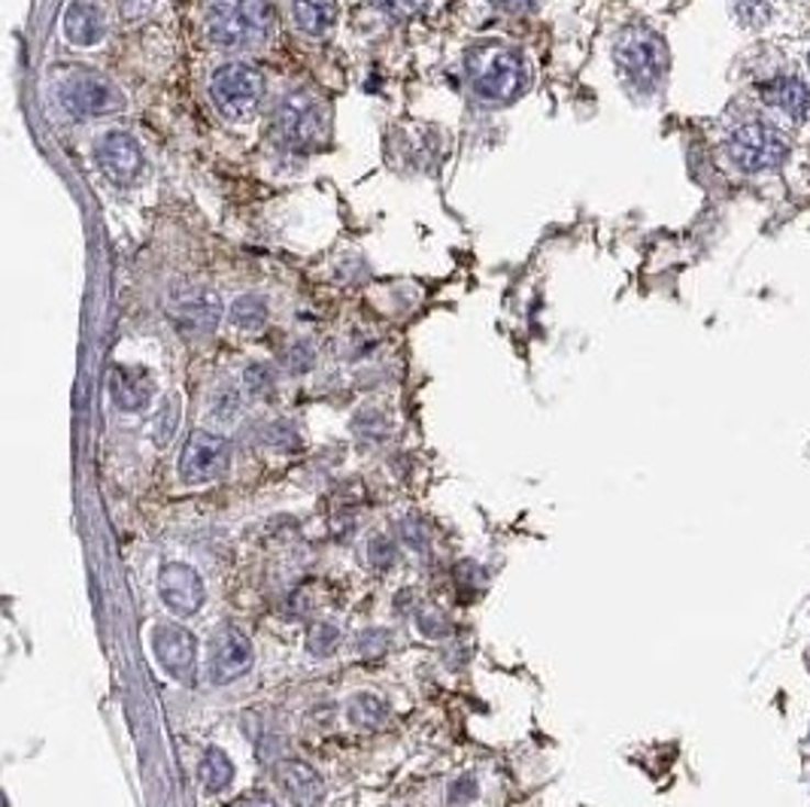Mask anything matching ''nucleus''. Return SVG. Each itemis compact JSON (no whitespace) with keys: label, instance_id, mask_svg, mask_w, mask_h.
I'll return each mask as SVG.
<instances>
[{"label":"nucleus","instance_id":"obj_13","mask_svg":"<svg viewBox=\"0 0 810 807\" xmlns=\"http://www.w3.org/2000/svg\"><path fill=\"white\" fill-rule=\"evenodd\" d=\"M222 298L213 289H186L170 301V316L186 331H213L222 322Z\"/></svg>","mask_w":810,"mask_h":807},{"label":"nucleus","instance_id":"obj_2","mask_svg":"<svg viewBox=\"0 0 810 807\" xmlns=\"http://www.w3.org/2000/svg\"><path fill=\"white\" fill-rule=\"evenodd\" d=\"M465 67H468L470 89L477 91L482 101H507V98H513L520 91L522 76H525L520 52L507 46V43H495V40L477 43L468 52Z\"/></svg>","mask_w":810,"mask_h":807},{"label":"nucleus","instance_id":"obj_17","mask_svg":"<svg viewBox=\"0 0 810 807\" xmlns=\"http://www.w3.org/2000/svg\"><path fill=\"white\" fill-rule=\"evenodd\" d=\"M103 15L95 3H86V0H74L64 13V37L70 40L74 46H82L89 49L98 40L103 37Z\"/></svg>","mask_w":810,"mask_h":807},{"label":"nucleus","instance_id":"obj_27","mask_svg":"<svg viewBox=\"0 0 810 807\" xmlns=\"http://www.w3.org/2000/svg\"><path fill=\"white\" fill-rule=\"evenodd\" d=\"M367 559H370V565H377V568H392L395 565V559H398V553H395V543L389 541V538H374V541L367 543Z\"/></svg>","mask_w":810,"mask_h":807},{"label":"nucleus","instance_id":"obj_11","mask_svg":"<svg viewBox=\"0 0 810 807\" xmlns=\"http://www.w3.org/2000/svg\"><path fill=\"white\" fill-rule=\"evenodd\" d=\"M158 595L174 613L179 617H195L207 601V589L198 571L182 562H170L158 574Z\"/></svg>","mask_w":810,"mask_h":807},{"label":"nucleus","instance_id":"obj_31","mask_svg":"<svg viewBox=\"0 0 810 807\" xmlns=\"http://www.w3.org/2000/svg\"><path fill=\"white\" fill-rule=\"evenodd\" d=\"M155 10V0H119V13L125 15L127 22H140L143 15Z\"/></svg>","mask_w":810,"mask_h":807},{"label":"nucleus","instance_id":"obj_34","mask_svg":"<svg viewBox=\"0 0 810 807\" xmlns=\"http://www.w3.org/2000/svg\"><path fill=\"white\" fill-rule=\"evenodd\" d=\"M492 7L498 10H504V13H522V10H529L534 0H489Z\"/></svg>","mask_w":810,"mask_h":807},{"label":"nucleus","instance_id":"obj_8","mask_svg":"<svg viewBox=\"0 0 810 807\" xmlns=\"http://www.w3.org/2000/svg\"><path fill=\"white\" fill-rule=\"evenodd\" d=\"M231 446L213 431H191L179 455V474L186 483H210L229 471Z\"/></svg>","mask_w":810,"mask_h":807},{"label":"nucleus","instance_id":"obj_5","mask_svg":"<svg viewBox=\"0 0 810 807\" xmlns=\"http://www.w3.org/2000/svg\"><path fill=\"white\" fill-rule=\"evenodd\" d=\"M725 152L737 170L762 174V170H774V167L784 165L786 155H789V140L765 122H747L729 137Z\"/></svg>","mask_w":810,"mask_h":807},{"label":"nucleus","instance_id":"obj_33","mask_svg":"<svg viewBox=\"0 0 810 807\" xmlns=\"http://www.w3.org/2000/svg\"><path fill=\"white\" fill-rule=\"evenodd\" d=\"M401 531H404V538L410 546H417V550H425L429 546V534L425 531L419 529V519L417 517H410L404 519V526H401Z\"/></svg>","mask_w":810,"mask_h":807},{"label":"nucleus","instance_id":"obj_22","mask_svg":"<svg viewBox=\"0 0 810 807\" xmlns=\"http://www.w3.org/2000/svg\"><path fill=\"white\" fill-rule=\"evenodd\" d=\"M337 643H341V631L334 626H325V622H317L310 629V638H307V646H310L313 656H331Z\"/></svg>","mask_w":810,"mask_h":807},{"label":"nucleus","instance_id":"obj_14","mask_svg":"<svg viewBox=\"0 0 810 807\" xmlns=\"http://www.w3.org/2000/svg\"><path fill=\"white\" fill-rule=\"evenodd\" d=\"M274 781L279 783V789L286 793L295 807H319L325 802V783L317 771L298 762V759H286L274 769Z\"/></svg>","mask_w":810,"mask_h":807},{"label":"nucleus","instance_id":"obj_26","mask_svg":"<svg viewBox=\"0 0 810 807\" xmlns=\"http://www.w3.org/2000/svg\"><path fill=\"white\" fill-rule=\"evenodd\" d=\"M380 13L386 15H395V19H410V15H417L419 10H425V3L429 0H370Z\"/></svg>","mask_w":810,"mask_h":807},{"label":"nucleus","instance_id":"obj_32","mask_svg":"<svg viewBox=\"0 0 810 807\" xmlns=\"http://www.w3.org/2000/svg\"><path fill=\"white\" fill-rule=\"evenodd\" d=\"M177 417H179V407L177 401H167L165 410H162V429H158V441L165 443L167 438H174V431H177Z\"/></svg>","mask_w":810,"mask_h":807},{"label":"nucleus","instance_id":"obj_23","mask_svg":"<svg viewBox=\"0 0 810 807\" xmlns=\"http://www.w3.org/2000/svg\"><path fill=\"white\" fill-rule=\"evenodd\" d=\"M732 10H734V15L744 22V25H753V27L765 25V22L772 19V10H768V3H765V0H732Z\"/></svg>","mask_w":810,"mask_h":807},{"label":"nucleus","instance_id":"obj_30","mask_svg":"<svg viewBox=\"0 0 810 807\" xmlns=\"http://www.w3.org/2000/svg\"><path fill=\"white\" fill-rule=\"evenodd\" d=\"M362 653H365L367 659H377L386 653V646H389V638H386V631H367V634H362Z\"/></svg>","mask_w":810,"mask_h":807},{"label":"nucleus","instance_id":"obj_20","mask_svg":"<svg viewBox=\"0 0 810 807\" xmlns=\"http://www.w3.org/2000/svg\"><path fill=\"white\" fill-rule=\"evenodd\" d=\"M346 714L353 719V726L358 729H367V732H374V729H380L382 722L389 719V707L382 705L377 695H353L349 698V705H346Z\"/></svg>","mask_w":810,"mask_h":807},{"label":"nucleus","instance_id":"obj_28","mask_svg":"<svg viewBox=\"0 0 810 807\" xmlns=\"http://www.w3.org/2000/svg\"><path fill=\"white\" fill-rule=\"evenodd\" d=\"M417 622L425 638H444L446 631H450V619L441 610H425V613H419Z\"/></svg>","mask_w":810,"mask_h":807},{"label":"nucleus","instance_id":"obj_15","mask_svg":"<svg viewBox=\"0 0 810 807\" xmlns=\"http://www.w3.org/2000/svg\"><path fill=\"white\" fill-rule=\"evenodd\" d=\"M153 377L143 367H125L115 365L110 371V395H113L115 407H122L127 413H137L146 404L153 401Z\"/></svg>","mask_w":810,"mask_h":807},{"label":"nucleus","instance_id":"obj_24","mask_svg":"<svg viewBox=\"0 0 810 807\" xmlns=\"http://www.w3.org/2000/svg\"><path fill=\"white\" fill-rule=\"evenodd\" d=\"M243 386L258 395V398H265L274 391V374H270V367L265 365H249L246 367V374H243Z\"/></svg>","mask_w":810,"mask_h":807},{"label":"nucleus","instance_id":"obj_6","mask_svg":"<svg viewBox=\"0 0 810 807\" xmlns=\"http://www.w3.org/2000/svg\"><path fill=\"white\" fill-rule=\"evenodd\" d=\"M58 101L70 115L79 119H95V115H110L125 110V95L115 89L107 76L95 70H77L64 76L58 86Z\"/></svg>","mask_w":810,"mask_h":807},{"label":"nucleus","instance_id":"obj_9","mask_svg":"<svg viewBox=\"0 0 810 807\" xmlns=\"http://www.w3.org/2000/svg\"><path fill=\"white\" fill-rule=\"evenodd\" d=\"M249 668H253V643L246 638V631L237 626L215 629L213 641H210V681L215 686H225L243 677Z\"/></svg>","mask_w":810,"mask_h":807},{"label":"nucleus","instance_id":"obj_29","mask_svg":"<svg viewBox=\"0 0 810 807\" xmlns=\"http://www.w3.org/2000/svg\"><path fill=\"white\" fill-rule=\"evenodd\" d=\"M310 365H313V350L307 343H298V346H291L289 353H286V367L295 371V374H304Z\"/></svg>","mask_w":810,"mask_h":807},{"label":"nucleus","instance_id":"obj_21","mask_svg":"<svg viewBox=\"0 0 810 807\" xmlns=\"http://www.w3.org/2000/svg\"><path fill=\"white\" fill-rule=\"evenodd\" d=\"M231 322L243 331H258L267 322V303L255 295H243L231 307Z\"/></svg>","mask_w":810,"mask_h":807},{"label":"nucleus","instance_id":"obj_1","mask_svg":"<svg viewBox=\"0 0 810 807\" xmlns=\"http://www.w3.org/2000/svg\"><path fill=\"white\" fill-rule=\"evenodd\" d=\"M274 25L270 0H210L207 37L219 49H243L265 40Z\"/></svg>","mask_w":810,"mask_h":807},{"label":"nucleus","instance_id":"obj_18","mask_svg":"<svg viewBox=\"0 0 810 807\" xmlns=\"http://www.w3.org/2000/svg\"><path fill=\"white\" fill-rule=\"evenodd\" d=\"M291 13H295V25L304 34L322 37L337 25L341 7H337V0H291Z\"/></svg>","mask_w":810,"mask_h":807},{"label":"nucleus","instance_id":"obj_7","mask_svg":"<svg viewBox=\"0 0 810 807\" xmlns=\"http://www.w3.org/2000/svg\"><path fill=\"white\" fill-rule=\"evenodd\" d=\"M277 131L291 150H313L325 137V110L310 91H289L277 107Z\"/></svg>","mask_w":810,"mask_h":807},{"label":"nucleus","instance_id":"obj_12","mask_svg":"<svg viewBox=\"0 0 810 807\" xmlns=\"http://www.w3.org/2000/svg\"><path fill=\"white\" fill-rule=\"evenodd\" d=\"M153 650L162 668L177 677V681H191L195 674V662H198V643H195V634L182 626H174V622H165L153 631Z\"/></svg>","mask_w":810,"mask_h":807},{"label":"nucleus","instance_id":"obj_4","mask_svg":"<svg viewBox=\"0 0 810 807\" xmlns=\"http://www.w3.org/2000/svg\"><path fill=\"white\" fill-rule=\"evenodd\" d=\"M613 58H617V67L622 70V76L637 89L656 86L662 74H665V67H668L665 43H662L658 34L646 31V27H625L617 37Z\"/></svg>","mask_w":810,"mask_h":807},{"label":"nucleus","instance_id":"obj_3","mask_svg":"<svg viewBox=\"0 0 810 807\" xmlns=\"http://www.w3.org/2000/svg\"><path fill=\"white\" fill-rule=\"evenodd\" d=\"M265 98V76L253 64L229 62L210 76V101L231 122H246Z\"/></svg>","mask_w":810,"mask_h":807},{"label":"nucleus","instance_id":"obj_19","mask_svg":"<svg viewBox=\"0 0 810 807\" xmlns=\"http://www.w3.org/2000/svg\"><path fill=\"white\" fill-rule=\"evenodd\" d=\"M201 783L207 793H222L225 786H231L234 781V765H231V759L219 750V747H210L201 759Z\"/></svg>","mask_w":810,"mask_h":807},{"label":"nucleus","instance_id":"obj_16","mask_svg":"<svg viewBox=\"0 0 810 807\" xmlns=\"http://www.w3.org/2000/svg\"><path fill=\"white\" fill-rule=\"evenodd\" d=\"M762 101L772 103L774 110L786 113L792 122H805L810 110V89L796 76H774L772 82H762Z\"/></svg>","mask_w":810,"mask_h":807},{"label":"nucleus","instance_id":"obj_10","mask_svg":"<svg viewBox=\"0 0 810 807\" xmlns=\"http://www.w3.org/2000/svg\"><path fill=\"white\" fill-rule=\"evenodd\" d=\"M95 162L107 179L115 186H131L143 174V152L140 143L125 131H107L95 146Z\"/></svg>","mask_w":810,"mask_h":807},{"label":"nucleus","instance_id":"obj_35","mask_svg":"<svg viewBox=\"0 0 810 807\" xmlns=\"http://www.w3.org/2000/svg\"><path fill=\"white\" fill-rule=\"evenodd\" d=\"M237 807H277L267 795H249V798H243Z\"/></svg>","mask_w":810,"mask_h":807},{"label":"nucleus","instance_id":"obj_25","mask_svg":"<svg viewBox=\"0 0 810 807\" xmlns=\"http://www.w3.org/2000/svg\"><path fill=\"white\" fill-rule=\"evenodd\" d=\"M265 441L270 446H279V450H298L301 446V438L291 429V422H274L270 429H265Z\"/></svg>","mask_w":810,"mask_h":807}]
</instances>
